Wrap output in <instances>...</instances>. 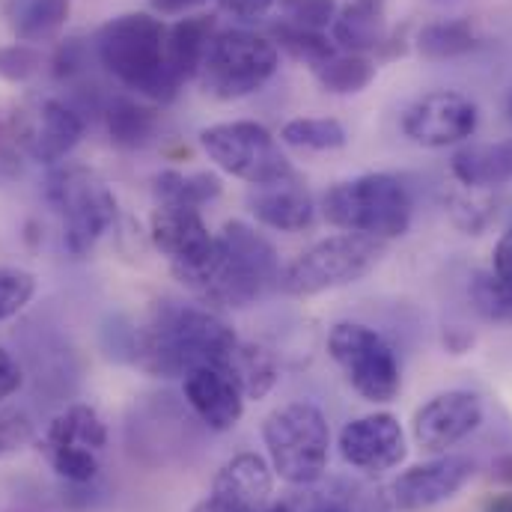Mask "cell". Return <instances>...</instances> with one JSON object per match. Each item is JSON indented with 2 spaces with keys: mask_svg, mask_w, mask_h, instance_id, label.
Wrapping results in <instances>:
<instances>
[{
  "mask_svg": "<svg viewBox=\"0 0 512 512\" xmlns=\"http://www.w3.org/2000/svg\"><path fill=\"white\" fill-rule=\"evenodd\" d=\"M215 236H218L215 259L203 271L179 280L203 304L242 310L251 307L271 283H280L283 271L277 251L251 224L227 221Z\"/></svg>",
  "mask_w": 512,
  "mask_h": 512,
  "instance_id": "3",
  "label": "cell"
},
{
  "mask_svg": "<svg viewBox=\"0 0 512 512\" xmlns=\"http://www.w3.org/2000/svg\"><path fill=\"white\" fill-rule=\"evenodd\" d=\"M316 512H361V510H352V507H346V504H325V507H319Z\"/></svg>",
  "mask_w": 512,
  "mask_h": 512,
  "instance_id": "47",
  "label": "cell"
},
{
  "mask_svg": "<svg viewBox=\"0 0 512 512\" xmlns=\"http://www.w3.org/2000/svg\"><path fill=\"white\" fill-rule=\"evenodd\" d=\"M283 21L304 27V30H319L325 33L334 18H337V0H277Z\"/></svg>",
  "mask_w": 512,
  "mask_h": 512,
  "instance_id": "34",
  "label": "cell"
},
{
  "mask_svg": "<svg viewBox=\"0 0 512 512\" xmlns=\"http://www.w3.org/2000/svg\"><path fill=\"white\" fill-rule=\"evenodd\" d=\"M105 126L120 149L146 146L155 134V111L131 96H114L105 105Z\"/></svg>",
  "mask_w": 512,
  "mask_h": 512,
  "instance_id": "29",
  "label": "cell"
},
{
  "mask_svg": "<svg viewBox=\"0 0 512 512\" xmlns=\"http://www.w3.org/2000/svg\"><path fill=\"white\" fill-rule=\"evenodd\" d=\"M510 120H512V99H510Z\"/></svg>",
  "mask_w": 512,
  "mask_h": 512,
  "instance_id": "49",
  "label": "cell"
},
{
  "mask_svg": "<svg viewBox=\"0 0 512 512\" xmlns=\"http://www.w3.org/2000/svg\"><path fill=\"white\" fill-rule=\"evenodd\" d=\"M248 209L262 227L277 233H301L316 218V203L298 176L271 185H256L248 194Z\"/></svg>",
  "mask_w": 512,
  "mask_h": 512,
  "instance_id": "20",
  "label": "cell"
},
{
  "mask_svg": "<svg viewBox=\"0 0 512 512\" xmlns=\"http://www.w3.org/2000/svg\"><path fill=\"white\" fill-rule=\"evenodd\" d=\"M84 137L81 114L60 99H39L15 114V143L39 164H60Z\"/></svg>",
  "mask_w": 512,
  "mask_h": 512,
  "instance_id": "15",
  "label": "cell"
},
{
  "mask_svg": "<svg viewBox=\"0 0 512 512\" xmlns=\"http://www.w3.org/2000/svg\"><path fill=\"white\" fill-rule=\"evenodd\" d=\"M24 384V373L21 364L12 352L0 349V402L9 399L12 393H18V387Z\"/></svg>",
  "mask_w": 512,
  "mask_h": 512,
  "instance_id": "39",
  "label": "cell"
},
{
  "mask_svg": "<svg viewBox=\"0 0 512 512\" xmlns=\"http://www.w3.org/2000/svg\"><path fill=\"white\" fill-rule=\"evenodd\" d=\"M492 480L501 486H512V453H504L492 462Z\"/></svg>",
  "mask_w": 512,
  "mask_h": 512,
  "instance_id": "45",
  "label": "cell"
},
{
  "mask_svg": "<svg viewBox=\"0 0 512 512\" xmlns=\"http://www.w3.org/2000/svg\"><path fill=\"white\" fill-rule=\"evenodd\" d=\"M200 146L221 173L242 179L251 188L295 176V167L280 149V140L254 120H233L203 128Z\"/></svg>",
  "mask_w": 512,
  "mask_h": 512,
  "instance_id": "9",
  "label": "cell"
},
{
  "mask_svg": "<svg viewBox=\"0 0 512 512\" xmlns=\"http://www.w3.org/2000/svg\"><path fill=\"white\" fill-rule=\"evenodd\" d=\"M218 33L215 15H191L167 27V66L185 84L200 75L206 51Z\"/></svg>",
  "mask_w": 512,
  "mask_h": 512,
  "instance_id": "23",
  "label": "cell"
},
{
  "mask_svg": "<svg viewBox=\"0 0 512 512\" xmlns=\"http://www.w3.org/2000/svg\"><path fill=\"white\" fill-rule=\"evenodd\" d=\"M313 78L331 96H358L376 81V63L364 54H334L313 66Z\"/></svg>",
  "mask_w": 512,
  "mask_h": 512,
  "instance_id": "28",
  "label": "cell"
},
{
  "mask_svg": "<svg viewBox=\"0 0 512 512\" xmlns=\"http://www.w3.org/2000/svg\"><path fill=\"white\" fill-rule=\"evenodd\" d=\"M36 295V277L24 268H0V322L18 316Z\"/></svg>",
  "mask_w": 512,
  "mask_h": 512,
  "instance_id": "33",
  "label": "cell"
},
{
  "mask_svg": "<svg viewBox=\"0 0 512 512\" xmlns=\"http://www.w3.org/2000/svg\"><path fill=\"white\" fill-rule=\"evenodd\" d=\"M474 459L441 453L429 462L405 468L384 489V501L399 512H423L453 501L474 480Z\"/></svg>",
  "mask_w": 512,
  "mask_h": 512,
  "instance_id": "13",
  "label": "cell"
},
{
  "mask_svg": "<svg viewBox=\"0 0 512 512\" xmlns=\"http://www.w3.org/2000/svg\"><path fill=\"white\" fill-rule=\"evenodd\" d=\"M221 191H224L221 176L209 173V170H197V173L161 170L155 176V203H176V206L203 209L206 203L218 200Z\"/></svg>",
  "mask_w": 512,
  "mask_h": 512,
  "instance_id": "26",
  "label": "cell"
},
{
  "mask_svg": "<svg viewBox=\"0 0 512 512\" xmlns=\"http://www.w3.org/2000/svg\"><path fill=\"white\" fill-rule=\"evenodd\" d=\"M447 212H450L453 224L459 230H465L468 236H480L495 218V206L489 200H477L474 191H471V197H453Z\"/></svg>",
  "mask_w": 512,
  "mask_h": 512,
  "instance_id": "36",
  "label": "cell"
},
{
  "mask_svg": "<svg viewBox=\"0 0 512 512\" xmlns=\"http://www.w3.org/2000/svg\"><path fill=\"white\" fill-rule=\"evenodd\" d=\"M191 512H239V510H233V507H227L224 501H218V498H203L200 504H194V510Z\"/></svg>",
  "mask_w": 512,
  "mask_h": 512,
  "instance_id": "46",
  "label": "cell"
},
{
  "mask_svg": "<svg viewBox=\"0 0 512 512\" xmlns=\"http://www.w3.org/2000/svg\"><path fill=\"white\" fill-rule=\"evenodd\" d=\"M209 0H149V6L158 12V15H185L197 6H203Z\"/></svg>",
  "mask_w": 512,
  "mask_h": 512,
  "instance_id": "43",
  "label": "cell"
},
{
  "mask_svg": "<svg viewBox=\"0 0 512 512\" xmlns=\"http://www.w3.org/2000/svg\"><path fill=\"white\" fill-rule=\"evenodd\" d=\"M274 3H277V0H221V9L230 12V15H236V18H242V21H256V18H262Z\"/></svg>",
  "mask_w": 512,
  "mask_h": 512,
  "instance_id": "40",
  "label": "cell"
},
{
  "mask_svg": "<svg viewBox=\"0 0 512 512\" xmlns=\"http://www.w3.org/2000/svg\"><path fill=\"white\" fill-rule=\"evenodd\" d=\"M39 450L45 453L51 471L60 480L87 486L102 471V459L108 450V426L93 405L75 402L48 423Z\"/></svg>",
  "mask_w": 512,
  "mask_h": 512,
  "instance_id": "11",
  "label": "cell"
},
{
  "mask_svg": "<svg viewBox=\"0 0 512 512\" xmlns=\"http://www.w3.org/2000/svg\"><path fill=\"white\" fill-rule=\"evenodd\" d=\"M9 30L18 42H51L66 27L72 0H0Z\"/></svg>",
  "mask_w": 512,
  "mask_h": 512,
  "instance_id": "24",
  "label": "cell"
},
{
  "mask_svg": "<svg viewBox=\"0 0 512 512\" xmlns=\"http://www.w3.org/2000/svg\"><path fill=\"white\" fill-rule=\"evenodd\" d=\"M259 512H295L289 504H268L265 510H259Z\"/></svg>",
  "mask_w": 512,
  "mask_h": 512,
  "instance_id": "48",
  "label": "cell"
},
{
  "mask_svg": "<svg viewBox=\"0 0 512 512\" xmlns=\"http://www.w3.org/2000/svg\"><path fill=\"white\" fill-rule=\"evenodd\" d=\"M382 256L384 242L355 233H337L295 256L283 268L280 286L295 298L325 295L364 280L382 262Z\"/></svg>",
  "mask_w": 512,
  "mask_h": 512,
  "instance_id": "8",
  "label": "cell"
},
{
  "mask_svg": "<svg viewBox=\"0 0 512 512\" xmlns=\"http://www.w3.org/2000/svg\"><path fill=\"white\" fill-rule=\"evenodd\" d=\"M87 66H90V57H87V45L81 39H66L51 60L57 81H75L78 75L87 72Z\"/></svg>",
  "mask_w": 512,
  "mask_h": 512,
  "instance_id": "37",
  "label": "cell"
},
{
  "mask_svg": "<svg viewBox=\"0 0 512 512\" xmlns=\"http://www.w3.org/2000/svg\"><path fill=\"white\" fill-rule=\"evenodd\" d=\"M280 143L304 152H334L349 143V134L334 117H295L280 128Z\"/></svg>",
  "mask_w": 512,
  "mask_h": 512,
  "instance_id": "30",
  "label": "cell"
},
{
  "mask_svg": "<svg viewBox=\"0 0 512 512\" xmlns=\"http://www.w3.org/2000/svg\"><path fill=\"white\" fill-rule=\"evenodd\" d=\"M471 343H474V334H468V331H465V328H459V325H453V328H447V331H444V346H447V352H453V355L468 352V349H471Z\"/></svg>",
  "mask_w": 512,
  "mask_h": 512,
  "instance_id": "44",
  "label": "cell"
},
{
  "mask_svg": "<svg viewBox=\"0 0 512 512\" xmlns=\"http://www.w3.org/2000/svg\"><path fill=\"white\" fill-rule=\"evenodd\" d=\"M322 215L331 227L376 242L402 239L414 218L408 188L390 173H361L337 182L322 197Z\"/></svg>",
  "mask_w": 512,
  "mask_h": 512,
  "instance_id": "4",
  "label": "cell"
},
{
  "mask_svg": "<svg viewBox=\"0 0 512 512\" xmlns=\"http://www.w3.org/2000/svg\"><path fill=\"white\" fill-rule=\"evenodd\" d=\"M483 423V402L471 390H444L423 402L411 420V438L423 453L441 456Z\"/></svg>",
  "mask_w": 512,
  "mask_h": 512,
  "instance_id": "16",
  "label": "cell"
},
{
  "mask_svg": "<svg viewBox=\"0 0 512 512\" xmlns=\"http://www.w3.org/2000/svg\"><path fill=\"white\" fill-rule=\"evenodd\" d=\"M233 379L239 382L245 399H265L274 384L280 382V364H277V355L259 343H242L236 346L233 358H230V367Z\"/></svg>",
  "mask_w": 512,
  "mask_h": 512,
  "instance_id": "27",
  "label": "cell"
},
{
  "mask_svg": "<svg viewBox=\"0 0 512 512\" xmlns=\"http://www.w3.org/2000/svg\"><path fill=\"white\" fill-rule=\"evenodd\" d=\"M262 444L274 477L289 486H313L328 471L331 426L316 402L295 399L277 405L262 420Z\"/></svg>",
  "mask_w": 512,
  "mask_h": 512,
  "instance_id": "5",
  "label": "cell"
},
{
  "mask_svg": "<svg viewBox=\"0 0 512 512\" xmlns=\"http://www.w3.org/2000/svg\"><path fill=\"white\" fill-rule=\"evenodd\" d=\"M149 242L170 262L176 280L203 271L218 254V236L209 230L203 209L155 203L149 215Z\"/></svg>",
  "mask_w": 512,
  "mask_h": 512,
  "instance_id": "12",
  "label": "cell"
},
{
  "mask_svg": "<svg viewBox=\"0 0 512 512\" xmlns=\"http://www.w3.org/2000/svg\"><path fill=\"white\" fill-rule=\"evenodd\" d=\"M271 42L280 51H286L289 57L307 63L310 69L337 54V45H334V39H328V33L304 30V27H295L289 21H280V24L271 27Z\"/></svg>",
  "mask_w": 512,
  "mask_h": 512,
  "instance_id": "31",
  "label": "cell"
},
{
  "mask_svg": "<svg viewBox=\"0 0 512 512\" xmlns=\"http://www.w3.org/2000/svg\"><path fill=\"white\" fill-rule=\"evenodd\" d=\"M236 346V331L215 307L155 301L131 328L128 358L155 379H182L194 367H230Z\"/></svg>",
  "mask_w": 512,
  "mask_h": 512,
  "instance_id": "1",
  "label": "cell"
},
{
  "mask_svg": "<svg viewBox=\"0 0 512 512\" xmlns=\"http://www.w3.org/2000/svg\"><path fill=\"white\" fill-rule=\"evenodd\" d=\"M280 69V48L271 36L245 27L218 30L200 66V87L212 99L236 102L259 93Z\"/></svg>",
  "mask_w": 512,
  "mask_h": 512,
  "instance_id": "7",
  "label": "cell"
},
{
  "mask_svg": "<svg viewBox=\"0 0 512 512\" xmlns=\"http://www.w3.org/2000/svg\"><path fill=\"white\" fill-rule=\"evenodd\" d=\"M477 126V105L456 90H432L414 99L402 114V134L423 149L459 146L474 137Z\"/></svg>",
  "mask_w": 512,
  "mask_h": 512,
  "instance_id": "14",
  "label": "cell"
},
{
  "mask_svg": "<svg viewBox=\"0 0 512 512\" xmlns=\"http://www.w3.org/2000/svg\"><path fill=\"white\" fill-rule=\"evenodd\" d=\"M21 173V152L15 146L0 149V185H9Z\"/></svg>",
  "mask_w": 512,
  "mask_h": 512,
  "instance_id": "42",
  "label": "cell"
},
{
  "mask_svg": "<svg viewBox=\"0 0 512 512\" xmlns=\"http://www.w3.org/2000/svg\"><path fill=\"white\" fill-rule=\"evenodd\" d=\"M39 66H42V54L27 42L0 48V78L3 81H12V84L30 81L39 72Z\"/></svg>",
  "mask_w": 512,
  "mask_h": 512,
  "instance_id": "35",
  "label": "cell"
},
{
  "mask_svg": "<svg viewBox=\"0 0 512 512\" xmlns=\"http://www.w3.org/2000/svg\"><path fill=\"white\" fill-rule=\"evenodd\" d=\"M337 447L346 465L373 477L399 468L408 456L405 429L390 411H373V414L349 420L340 429Z\"/></svg>",
  "mask_w": 512,
  "mask_h": 512,
  "instance_id": "17",
  "label": "cell"
},
{
  "mask_svg": "<svg viewBox=\"0 0 512 512\" xmlns=\"http://www.w3.org/2000/svg\"><path fill=\"white\" fill-rule=\"evenodd\" d=\"M182 396L212 432L236 429L248 402L227 367H194L182 376Z\"/></svg>",
  "mask_w": 512,
  "mask_h": 512,
  "instance_id": "18",
  "label": "cell"
},
{
  "mask_svg": "<svg viewBox=\"0 0 512 512\" xmlns=\"http://www.w3.org/2000/svg\"><path fill=\"white\" fill-rule=\"evenodd\" d=\"M48 203L63 218V248L84 259L117 224V197L108 182L81 164L51 170L45 182Z\"/></svg>",
  "mask_w": 512,
  "mask_h": 512,
  "instance_id": "6",
  "label": "cell"
},
{
  "mask_svg": "<svg viewBox=\"0 0 512 512\" xmlns=\"http://www.w3.org/2000/svg\"><path fill=\"white\" fill-rule=\"evenodd\" d=\"M468 295L474 310L495 325H512V286H507L492 268L474 271L468 283Z\"/></svg>",
  "mask_w": 512,
  "mask_h": 512,
  "instance_id": "32",
  "label": "cell"
},
{
  "mask_svg": "<svg viewBox=\"0 0 512 512\" xmlns=\"http://www.w3.org/2000/svg\"><path fill=\"white\" fill-rule=\"evenodd\" d=\"M453 179L468 191H489L512 182V140L468 143L450 158Z\"/></svg>",
  "mask_w": 512,
  "mask_h": 512,
  "instance_id": "22",
  "label": "cell"
},
{
  "mask_svg": "<svg viewBox=\"0 0 512 512\" xmlns=\"http://www.w3.org/2000/svg\"><path fill=\"white\" fill-rule=\"evenodd\" d=\"M483 45V36L471 18H444V21H429L417 30L414 48L423 60L441 63V60H456L465 54H474Z\"/></svg>",
  "mask_w": 512,
  "mask_h": 512,
  "instance_id": "25",
  "label": "cell"
},
{
  "mask_svg": "<svg viewBox=\"0 0 512 512\" xmlns=\"http://www.w3.org/2000/svg\"><path fill=\"white\" fill-rule=\"evenodd\" d=\"M33 441V423L21 411H3L0 414V456L24 447Z\"/></svg>",
  "mask_w": 512,
  "mask_h": 512,
  "instance_id": "38",
  "label": "cell"
},
{
  "mask_svg": "<svg viewBox=\"0 0 512 512\" xmlns=\"http://www.w3.org/2000/svg\"><path fill=\"white\" fill-rule=\"evenodd\" d=\"M492 271L512 286V227L498 239L495 251H492Z\"/></svg>",
  "mask_w": 512,
  "mask_h": 512,
  "instance_id": "41",
  "label": "cell"
},
{
  "mask_svg": "<svg viewBox=\"0 0 512 512\" xmlns=\"http://www.w3.org/2000/svg\"><path fill=\"white\" fill-rule=\"evenodd\" d=\"M93 51L123 87L155 105H170L182 90L167 66V27L155 15L126 12L111 18L99 27Z\"/></svg>",
  "mask_w": 512,
  "mask_h": 512,
  "instance_id": "2",
  "label": "cell"
},
{
  "mask_svg": "<svg viewBox=\"0 0 512 512\" xmlns=\"http://www.w3.org/2000/svg\"><path fill=\"white\" fill-rule=\"evenodd\" d=\"M328 355L367 402H393L402 390V367L393 346L364 322H337L328 331Z\"/></svg>",
  "mask_w": 512,
  "mask_h": 512,
  "instance_id": "10",
  "label": "cell"
},
{
  "mask_svg": "<svg viewBox=\"0 0 512 512\" xmlns=\"http://www.w3.org/2000/svg\"><path fill=\"white\" fill-rule=\"evenodd\" d=\"M331 39L346 54L382 51L387 45V0H349L337 9L331 24Z\"/></svg>",
  "mask_w": 512,
  "mask_h": 512,
  "instance_id": "21",
  "label": "cell"
},
{
  "mask_svg": "<svg viewBox=\"0 0 512 512\" xmlns=\"http://www.w3.org/2000/svg\"><path fill=\"white\" fill-rule=\"evenodd\" d=\"M271 495H274L271 462L254 450H242L230 456L212 480V498L239 512L265 510L271 504Z\"/></svg>",
  "mask_w": 512,
  "mask_h": 512,
  "instance_id": "19",
  "label": "cell"
}]
</instances>
